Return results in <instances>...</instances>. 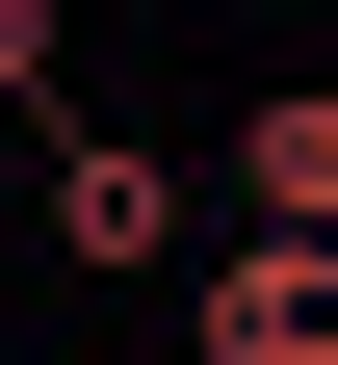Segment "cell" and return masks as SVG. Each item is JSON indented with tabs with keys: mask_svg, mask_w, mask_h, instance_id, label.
Segmentation results:
<instances>
[{
	"mask_svg": "<svg viewBox=\"0 0 338 365\" xmlns=\"http://www.w3.org/2000/svg\"><path fill=\"white\" fill-rule=\"evenodd\" d=\"M26 209H53V261H105V287H157V261H182V157H157V130H53Z\"/></svg>",
	"mask_w": 338,
	"mask_h": 365,
	"instance_id": "cell-1",
	"label": "cell"
},
{
	"mask_svg": "<svg viewBox=\"0 0 338 365\" xmlns=\"http://www.w3.org/2000/svg\"><path fill=\"white\" fill-rule=\"evenodd\" d=\"M182 365H338V235H234L182 287Z\"/></svg>",
	"mask_w": 338,
	"mask_h": 365,
	"instance_id": "cell-2",
	"label": "cell"
},
{
	"mask_svg": "<svg viewBox=\"0 0 338 365\" xmlns=\"http://www.w3.org/2000/svg\"><path fill=\"white\" fill-rule=\"evenodd\" d=\"M234 182H260V235H338V78H286V105L234 130Z\"/></svg>",
	"mask_w": 338,
	"mask_h": 365,
	"instance_id": "cell-3",
	"label": "cell"
}]
</instances>
